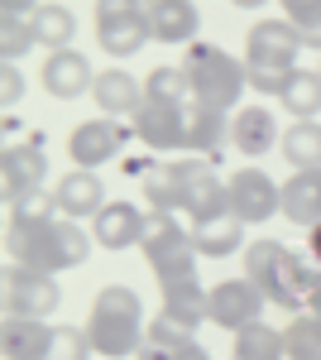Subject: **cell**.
<instances>
[{"label": "cell", "mask_w": 321, "mask_h": 360, "mask_svg": "<svg viewBox=\"0 0 321 360\" xmlns=\"http://www.w3.org/2000/svg\"><path fill=\"white\" fill-rule=\"evenodd\" d=\"M307 259L321 269V226H312V231H307Z\"/></svg>", "instance_id": "41"}, {"label": "cell", "mask_w": 321, "mask_h": 360, "mask_svg": "<svg viewBox=\"0 0 321 360\" xmlns=\"http://www.w3.org/2000/svg\"><path fill=\"white\" fill-rule=\"evenodd\" d=\"M283 351L288 360H321V317L317 312H297L283 327Z\"/></svg>", "instance_id": "32"}, {"label": "cell", "mask_w": 321, "mask_h": 360, "mask_svg": "<svg viewBox=\"0 0 321 360\" xmlns=\"http://www.w3.org/2000/svg\"><path fill=\"white\" fill-rule=\"evenodd\" d=\"M39 82H44V91H48V96H58V101H77V96H91L96 72H91L86 53H77V49H58V53L44 58Z\"/></svg>", "instance_id": "14"}, {"label": "cell", "mask_w": 321, "mask_h": 360, "mask_svg": "<svg viewBox=\"0 0 321 360\" xmlns=\"http://www.w3.org/2000/svg\"><path fill=\"white\" fill-rule=\"evenodd\" d=\"M34 34H39V49H48V53H58V49H72V34H77V20H72V10L67 5H39L34 15Z\"/></svg>", "instance_id": "27"}, {"label": "cell", "mask_w": 321, "mask_h": 360, "mask_svg": "<svg viewBox=\"0 0 321 360\" xmlns=\"http://www.w3.org/2000/svg\"><path fill=\"white\" fill-rule=\"evenodd\" d=\"M48 341H53V327L39 322V317H10L0 322V356L5 360H44L48 356Z\"/></svg>", "instance_id": "19"}, {"label": "cell", "mask_w": 321, "mask_h": 360, "mask_svg": "<svg viewBox=\"0 0 321 360\" xmlns=\"http://www.w3.org/2000/svg\"><path fill=\"white\" fill-rule=\"evenodd\" d=\"M130 135H134V125H125V120H115V115H91V120L72 125V135H67V159H72V168H101L125 149Z\"/></svg>", "instance_id": "9"}, {"label": "cell", "mask_w": 321, "mask_h": 360, "mask_svg": "<svg viewBox=\"0 0 321 360\" xmlns=\"http://www.w3.org/2000/svg\"><path fill=\"white\" fill-rule=\"evenodd\" d=\"M144 264L154 269L159 283H178V278H197V245H192V231H183L178 212H149L144 226Z\"/></svg>", "instance_id": "6"}, {"label": "cell", "mask_w": 321, "mask_h": 360, "mask_svg": "<svg viewBox=\"0 0 321 360\" xmlns=\"http://www.w3.org/2000/svg\"><path fill=\"white\" fill-rule=\"evenodd\" d=\"M144 25L154 44H197V29H202V10L192 0H154L144 10Z\"/></svg>", "instance_id": "16"}, {"label": "cell", "mask_w": 321, "mask_h": 360, "mask_svg": "<svg viewBox=\"0 0 321 360\" xmlns=\"http://www.w3.org/2000/svg\"><path fill=\"white\" fill-rule=\"evenodd\" d=\"M278 101H283V111L293 115V120H317V115H321V72L297 68Z\"/></svg>", "instance_id": "26"}, {"label": "cell", "mask_w": 321, "mask_h": 360, "mask_svg": "<svg viewBox=\"0 0 321 360\" xmlns=\"http://www.w3.org/2000/svg\"><path fill=\"white\" fill-rule=\"evenodd\" d=\"M91 356H96V346H91L86 327H53V341H48L44 360H91Z\"/></svg>", "instance_id": "36"}, {"label": "cell", "mask_w": 321, "mask_h": 360, "mask_svg": "<svg viewBox=\"0 0 321 360\" xmlns=\"http://www.w3.org/2000/svg\"><path fill=\"white\" fill-rule=\"evenodd\" d=\"M264 293H259V283L254 278H221L211 288V307H207V317H211L221 332L240 336L244 327H254V322H264Z\"/></svg>", "instance_id": "11"}, {"label": "cell", "mask_w": 321, "mask_h": 360, "mask_svg": "<svg viewBox=\"0 0 321 360\" xmlns=\"http://www.w3.org/2000/svg\"><path fill=\"white\" fill-rule=\"evenodd\" d=\"M25 96V72L15 63H0V106H20Z\"/></svg>", "instance_id": "38"}, {"label": "cell", "mask_w": 321, "mask_h": 360, "mask_svg": "<svg viewBox=\"0 0 321 360\" xmlns=\"http://www.w3.org/2000/svg\"><path fill=\"white\" fill-rule=\"evenodd\" d=\"M302 34L293 20H259L244 39V72H249V91L264 96H283L288 77L297 72V53H302Z\"/></svg>", "instance_id": "4"}, {"label": "cell", "mask_w": 321, "mask_h": 360, "mask_svg": "<svg viewBox=\"0 0 321 360\" xmlns=\"http://www.w3.org/2000/svg\"><path fill=\"white\" fill-rule=\"evenodd\" d=\"M178 164V178H183V212L192 217V226L211 221V217H225L230 212V193L225 183L216 178V168L202 159V154H188V159H173Z\"/></svg>", "instance_id": "8"}, {"label": "cell", "mask_w": 321, "mask_h": 360, "mask_svg": "<svg viewBox=\"0 0 321 360\" xmlns=\"http://www.w3.org/2000/svg\"><path fill=\"white\" fill-rule=\"evenodd\" d=\"M221 144H230V115L192 101L188 106V154H202V159H207Z\"/></svg>", "instance_id": "23"}, {"label": "cell", "mask_w": 321, "mask_h": 360, "mask_svg": "<svg viewBox=\"0 0 321 360\" xmlns=\"http://www.w3.org/2000/svg\"><path fill=\"white\" fill-rule=\"evenodd\" d=\"M91 101L101 106V115H115V120H134V111L149 101L144 96V82L130 77L125 68H106L96 72V86H91Z\"/></svg>", "instance_id": "18"}, {"label": "cell", "mask_w": 321, "mask_h": 360, "mask_svg": "<svg viewBox=\"0 0 321 360\" xmlns=\"http://www.w3.org/2000/svg\"><path fill=\"white\" fill-rule=\"evenodd\" d=\"M44 173H48L44 135L5 144V154H0V193H5V202H15V197L29 193V188H44Z\"/></svg>", "instance_id": "12"}, {"label": "cell", "mask_w": 321, "mask_h": 360, "mask_svg": "<svg viewBox=\"0 0 321 360\" xmlns=\"http://www.w3.org/2000/svg\"><path fill=\"white\" fill-rule=\"evenodd\" d=\"M273 139H278V120L268 106H240V111L230 115V144L240 149L244 159H259L273 149Z\"/></svg>", "instance_id": "21"}, {"label": "cell", "mask_w": 321, "mask_h": 360, "mask_svg": "<svg viewBox=\"0 0 321 360\" xmlns=\"http://www.w3.org/2000/svg\"><path fill=\"white\" fill-rule=\"evenodd\" d=\"M86 336L96 346L101 360H125V356H139L144 336H149V322H144V303L139 293L125 288V283H106L96 293V303L86 312Z\"/></svg>", "instance_id": "3"}, {"label": "cell", "mask_w": 321, "mask_h": 360, "mask_svg": "<svg viewBox=\"0 0 321 360\" xmlns=\"http://www.w3.org/2000/svg\"><path fill=\"white\" fill-rule=\"evenodd\" d=\"M230 5H240V10H259V5H268V0H230Z\"/></svg>", "instance_id": "44"}, {"label": "cell", "mask_w": 321, "mask_h": 360, "mask_svg": "<svg viewBox=\"0 0 321 360\" xmlns=\"http://www.w3.org/2000/svg\"><path fill=\"white\" fill-rule=\"evenodd\" d=\"M192 341H168V336H144V346H139V356L134 360H183L188 356Z\"/></svg>", "instance_id": "37"}, {"label": "cell", "mask_w": 321, "mask_h": 360, "mask_svg": "<svg viewBox=\"0 0 321 360\" xmlns=\"http://www.w3.org/2000/svg\"><path fill=\"white\" fill-rule=\"evenodd\" d=\"M230 360H288V351H283V332H273L268 322L244 327V332L235 336V346H230Z\"/></svg>", "instance_id": "30"}, {"label": "cell", "mask_w": 321, "mask_h": 360, "mask_svg": "<svg viewBox=\"0 0 321 360\" xmlns=\"http://www.w3.org/2000/svg\"><path fill=\"white\" fill-rule=\"evenodd\" d=\"M192 245H197V255H207V259H225L230 250L244 245V221L240 217H211V221L192 226Z\"/></svg>", "instance_id": "24"}, {"label": "cell", "mask_w": 321, "mask_h": 360, "mask_svg": "<svg viewBox=\"0 0 321 360\" xmlns=\"http://www.w3.org/2000/svg\"><path fill=\"white\" fill-rule=\"evenodd\" d=\"M96 44L115 58H130L149 44V25L144 15H120V20H96Z\"/></svg>", "instance_id": "25"}, {"label": "cell", "mask_w": 321, "mask_h": 360, "mask_svg": "<svg viewBox=\"0 0 321 360\" xmlns=\"http://www.w3.org/2000/svg\"><path fill=\"white\" fill-rule=\"evenodd\" d=\"M317 72H321V68H317Z\"/></svg>", "instance_id": "46"}, {"label": "cell", "mask_w": 321, "mask_h": 360, "mask_svg": "<svg viewBox=\"0 0 321 360\" xmlns=\"http://www.w3.org/2000/svg\"><path fill=\"white\" fill-rule=\"evenodd\" d=\"M120 15H144L139 0H96V20H120Z\"/></svg>", "instance_id": "39"}, {"label": "cell", "mask_w": 321, "mask_h": 360, "mask_svg": "<svg viewBox=\"0 0 321 360\" xmlns=\"http://www.w3.org/2000/svg\"><path fill=\"white\" fill-rule=\"evenodd\" d=\"M39 0H0V15H34Z\"/></svg>", "instance_id": "40"}, {"label": "cell", "mask_w": 321, "mask_h": 360, "mask_svg": "<svg viewBox=\"0 0 321 360\" xmlns=\"http://www.w3.org/2000/svg\"><path fill=\"white\" fill-rule=\"evenodd\" d=\"M91 245L96 240L81 231V221H67V217H48V221L34 226H5L10 264H25L39 274H67V269L86 264Z\"/></svg>", "instance_id": "2"}, {"label": "cell", "mask_w": 321, "mask_h": 360, "mask_svg": "<svg viewBox=\"0 0 321 360\" xmlns=\"http://www.w3.org/2000/svg\"><path fill=\"white\" fill-rule=\"evenodd\" d=\"M5 312L10 317H39L48 322L63 303V288H58V274H39V269H25V264H10L5 269Z\"/></svg>", "instance_id": "7"}, {"label": "cell", "mask_w": 321, "mask_h": 360, "mask_svg": "<svg viewBox=\"0 0 321 360\" xmlns=\"http://www.w3.org/2000/svg\"><path fill=\"white\" fill-rule=\"evenodd\" d=\"M58 212L67 217V221H81V217H96L101 207H106V188H101V178H96V168H67L63 178H58Z\"/></svg>", "instance_id": "17"}, {"label": "cell", "mask_w": 321, "mask_h": 360, "mask_svg": "<svg viewBox=\"0 0 321 360\" xmlns=\"http://www.w3.org/2000/svg\"><path fill=\"white\" fill-rule=\"evenodd\" d=\"M283 5V20H293L297 34H302V44L321 53V0H278Z\"/></svg>", "instance_id": "35"}, {"label": "cell", "mask_w": 321, "mask_h": 360, "mask_svg": "<svg viewBox=\"0 0 321 360\" xmlns=\"http://www.w3.org/2000/svg\"><path fill=\"white\" fill-rule=\"evenodd\" d=\"M134 139H144L154 154L159 149H188V106H168V101H144L134 111Z\"/></svg>", "instance_id": "13"}, {"label": "cell", "mask_w": 321, "mask_h": 360, "mask_svg": "<svg viewBox=\"0 0 321 360\" xmlns=\"http://www.w3.org/2000/svg\"><path fill=\"white\" fill-rule=\"evenodd\" d=\"M144 226H149V217L134 207V202H106L96 217H91V240L101 250H110V255H120V250H130L144 240Z\"/></svg>", "instance_id": "15"}, {"label": "cell", "mask_w": 321, "mask_h": 360, "mask_svg": "<svg viewBox=\"0 0 321 360\" xmlns=\"http://www.w3.org/2000/svg\"><path fill=\"white\" fill-rule=\"evenodd\" d=\"M283 217L302 231L321 226V168H293L283 183Z\"/></svg>", "instance_id": "20"}, {"label": "cell", "mask_w": 321, "mask_h": 360, "mask_svg": "<svg viewBox=\"0 0 321 360\" xmlns=\"http://www.w3.org/2000/svg\"><path fill=\"white\" fill-rule=\"evenodd\" d=\"M10 207V226H34V221H48V217H63L58 212V197L44 193V188H29L20 193L15 202H5Z\"/></svg>", "instance_id": "34"}, {"label": "cell", "mask_w": 321, "mask_h": 360, "mask_svg": "<svg viewBox=\"0 0 321 360\" xmlns=\"http://www.w3.org/2000/svg\"><path fill=\"white\" fill-rule=\"evenodd\" d=\"M144 96L149 101H168V106H192L197 96H192V77L183 72V63L178 68H154L149 77H144Z\"/></svg>", "instance_id": "31"}, {"label": "cell", "mask_w": 321, "mask_h": 360, "mask_svg": "<svg viewBox=\"0 0 321 360\" xmlns=\"http://www.w3.org/2000/svg\"><path fill=\"white\" fill-rule=\"evenodd\" d=\"M207 307H211V288H202V278L163 283V312H168V317H178V322H188L192 332H197L202 322H211V317H207Z\"/></svg>", "instance_id": "22"}, {"label": "cell", "mask_w": 321, "mask_h": 360, "mask_svg": "<svg viewBox=\"0 0 321 360\" xmlns=\"http://www.w3.org/2000/svg\"><path fill=\"white\" fill-rule=\"evenodd\" d=\"M225 193H230V217H240L244 226H264L268 217H283V188L264 168H235Z\"/></svg>", "instance_id": "10"}, {"label": "cell", "mask_w": 321, "mask_h": 360, "mask_svg": "<svg viewBox=\"0 0 321 360\" xmlns=\"http://www.w3.org/2000/svg\"><path fill=\"white\" fill-rule=\"evenodd\" d=\"M139 5H144V10H149V5H154V0H139Z\"/></svg>", "instance_id": "45"}, {"label": "cell", "mask_w": 321, "mask_h": 360, "mask_svg": "<svg viewBox=\"0 0 321 360\" xmlns=\"http://www.w3.org/2000/svg\"><path fill=\"white\" fill-rule=\"evenodd\" d=\"M139 183H144V202L154 212H183V178H178V164L173 159L168 164H154Z\"/></svg>", "instance_id": "29"}, {"label": "cell", "mask_w": 321, "mask_h": 360, "mask_svg": "<svg viewBox=\"0 0 321 360\" xmlns=\"http://www.w3.org/2000/svg\"><path fill=\"white\" fill-rule=\"evenodd\" d=\"M278 144L293 168H321V120H293Z\"/></svg>", "instance_id": "28"}, {"label": "cell", "mask_w": 321, "mask_h": 360, "mask_svg": "<svg viewBox=\"0 0 321 360\" xmlns=\"http://www.w3.org/2000/svg\"><path fill=\"white\" fill-rule=\"evenodd\" d=\"M183 72L192 77V96L211 111H225L249 91V72H244V58H230L216 44H188V58H183Z\"/></svg>", "instance_id": "5"}, {"label": "cell", "mask_w": 321, "mask_h": 360, "mask_svg": "<svg viewBox=\"0 0 321 360\" xmlns=\"http://www.w3.org/2000/svg\"><path fill=\"white\" fill-rule=\"evenodd\" d=\"M244 278H254L259 293H264L273 307H283V312L297 317V312H307V303H312V288H317L321 269L307 255L288 250L283 240L259 236V240L244 245Z\"/></svg>", "instance_id": "1"}, {"label": "cell", "mask_w": 321, "mask_h": 360, "mask_svg": "<svg viewBox=\"0 0 321 360\" xmlns=\"http://www.w3.org/2000/svg\"><path fill=\"white\" fill-rule=\"evenodd\" d=\"M183 360H211V351H207L202 341H192V346H188V356H183Z\"/></svg>", "instance_id": "42"}, {"label": "cell", "mask_w": 321, "mask_h": 360, "mask_svg": "<svg viewBox=\"0 0 321 360\" xmlns=\"http://www.w3.org/2000/svg\"><path fill=\"white\" fill-rule=\"evenodd\" d=\"M307 312H317V317H321V278H317V288H312V303H307Z\"/></svg>", "instance_id": "43"}, {"label": "cell", "mask_w": 321, "mask_h": 360, "mask_svg": "<svg viewBox=\"0 0 321 360\" xmlns=\"http://www.w3.org/2000/svg\"><path fill=\"white\" fill-rule=\"evenodd\" d=\"M39 49V34H34V20L29 15H0V58L5 63H20L25 53Z\"/></svg>", "instance_id": "33"}]
</instances>
